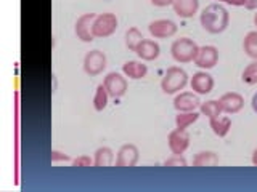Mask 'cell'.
I'll return each instance as SVG.
<instances>
[{
  "instance_id": "obj_1",
  "label": "cell",
  "mask_w": 257,
  "mask_h": 192,
  "mask_svg": "<svg viewBox=\"0 0 257 192\" xmlns=\"http://www.w3.org/2000/svg\"><path fill=\"white\" fill-rule=\"evenodd\" d=\"M201 26L209 34H220L228 28L230 22V13L228 10L220 4H209L199 16Z\"/></svg>"
},
{
  "instance_id": "obj_2",
  "label": "cell",
  "mask_w": 257,
  "mask_h": 192,
  "mask_svg": "<svg viewBox=\"0 0 257 192\" xmlns=\"http://www.w3.org/2000/svg\"><path fill=\"white\" fill-rule=\"evenodd\" d=\"M187 84H188L187 70L179 66H172L166 70L163 80H161V90L166 94H175L180 90H183Z\"/></svg>"
},
{
  "instance_id": "obj_3",
  "label": "cell",
  "mask_w": 257,
  "mask_h": 192,
  "mask_svg": "<svg viewBox=\"0 0 257 192\" xmlns=\"http://www.w3.org/2000/svg\"><path fill=\"white\" fill-rule=\"evenodd\" d=\"M198 50H199L198 44L188 37H180V38L174 40L172 46H171L172 58L180 64H187V62L195 61Z\"/></svg>"
},
{
  "instance_id": "obj_4",
  "label": "cell",
  "mask_w": 257,
  "mask_h": 192,
  "mask_svg": "<svg viewBox=\"0 0 257 192\" xmlns=\"http://www.w3.org/2000/svg\"><path fill=\"white\" fill-rule=\"evenodd\" d=\"M117 29V18L114 13H100L95 16L92 32L95 38H104L109 37Z\"/></svg>"
},
{
  "instance_id": "obj_5",
  "label": "cell",
  "mask_w": 257,
  "mask_h": 192,
  "mask_svg": "<svg viewBox=\"0 0 257 192\" xmlns=\"http://www.w3.org/2000/svg\"><path fill=\"white\" fill-rule=\"evenodd\" d=\"M106 54L100 50H90L84 58V70L88 76H100L106 69Z\"/></svg>"
},
{
  "instance_id": "obj_6",
  "label": "cell",
  "mask_w": 257,
  "mask_h": 192,
  "mask_svg": "<svg viewBox=\"0 0 257 192\" xmlns=\"http://www.w3.org/2000/svg\"><path fill=\"white\" fill-rule=\"evenodd\" d=\"M103 85L112 98H120L127 92V78L119 72H108L103 80Z\"/></svg>"
},
{
  "instance_id": "obj_7",
  "label": "cell",
  "mask_w": 257,
  "mask_h": 192,
  "mask_svg": "<svg viewBox=\"0 0 257 192\" xmlns=\"http://www.w3.org/2000/svg\"><path fill=\"white\" fill-rule=\"evenodd\" d=\"M96 13H84L80 14L77 21H76V26H74V32L79 40H82L85 44H90L93 37V32H92V26H93V20H95Z\"/></svg>"
},
{
  "instance_id": "obj_8",
  "label": "cell",
  "mask_w": 257,
  "mask_h": 192,
  "mask_svg": "<svg viewBox=\"0 0 257 192\" xmlns=\"http://www.w3.org/2000/svg\"><path fill=\"white\" fill-rule=\"evenodd\" d=\"M193 62H195L199 69H204V70L212 69L215 64L219 62V50H217L214 45L199 46L198 54Z\"/></svg>"
},
{
  "instance_id": "obj_9",
  "label": "cell",
  "mask_w": 257,
  "mask_h": 192,
  "mask_svg": "<svg viewBox=\"0 0 257 192\" xmlns=\"http://www.w3.org/2000/svg\"><path fill=\"white\" fill-rule=\"evenodd\" d=\"M140 157L139 148L135 144H124L120 146L116 156V166L117 168H132L137 165Z\"/></svg>"
},
{
  "instance_id": "obj_10",
  "label": "cell",
  "mask_w": 257,
  "mask_h": 192,
  "mask_svg": "<svg viewBox=\"0 0 257 192\" xmlns=\"http://www.w3.org/2000/svg\"><path fill=\"white\" fill-rule=\"evenodd\" d=\"M167 141H169V149H171L172 154L182 156L190 146V134L187 130L175 128V130H172L171 133H169Z\"/></svg>"
},
{
  "instance_id": "obj_11",
  "label": "cell",
  "mask_w": 257,
  "mask_h": 192,
  "mask_svg": "<svg viewBox=\"0 0 257 192\" xmlns=\"http://www.w3.org/2000/svg\"><path fill=\"white\" fill-rule=\"evenodd\" d=\"M190 85H191V90L196 94H207V93H211L214 88V78L209 72L198 70L193 74Z\"/></svg>"
},
{
  "instance_id": "obj_12",
  "label": "cell",
  "mask_w": 257,
  "mask_h": 192,
  "mask_svg": "<svg viewBox=\"0 0 257 192\" xmlns=\"http://www.w3.org/2000/svg\"><path fill=\"white\" fill-rule=\"evenodd\" d=\"M148 30L155 38H169L175 36L177 24L172 20H156L150 22Z\"/></svg>"
},
{
  "instance_id": "obj_13",
  "label": "cell",
  "mask_w": 257,
  "mask_h": 192,
  "mask_svg": "<svg viewBox=\"0 0 257 192\" xmlns=\"http://www.w3.org/2000/svg\"><path fill=\"white\" fill-rule=\"evenodd\" d=\"M220 102V108L222 112L225 114H236L244 106V98L236 92H230V93H225L219 98Z\"/></svg>"
},
{
  "instance_id": "obj_14",
  "label": "cell",
  "mask_w": 257,
  "mask_h": 192,
  "mask_svg": "<svg viewBox=\"0 0 257 192\" xmlns=\"http://www.w3.org/2000/svg\"><path fill=\"white\" fill-rule=\"evenodd\" d=\"M201 106L199 98L195 94V92H182L174 98V108L177 112H188V110H196V108Z\"/></svg>"
},
{
  "instance_id": "obj_15",
  "label": "cell",
  "mask_w": 257,
  "mask_h": 192,
  "mask_svg": "<svg viewBox=\"0 0 257 192\" xmlns=\"http://www.w3.org/2000/svg\"><path fill=\"white\" fill-rule=\"evenodd\" d=\"M135 53L142 61H155V60H158V56L161 53V46L158 42H155V40L143 38L140 45L137 46Z\"/></svg>"
},
{
  "instance_id": "obj_16",
  "label": "cell",
  "mask_w": 257,
  "mask_h": 192,
  "mask_svg": "<svg viewBox=\"0 0 257 192\" xmlns=\"http://www.w3.org/2000/svg\"><path fill=\"white\" fill-rule=\"evenodd\" d=\"M174 13L180 18H193L199 10V0H174Z\"/></svg>"
},
{
  "instance_id": "obj_17",
  "label": "cell",
  "mask_w": 257,
  "mask_h": 192,
  "mask_svg": "<svg viewBox=\"0 0 257 192\" xmlns=\"http://www.w3.org/2000/svg\"><path fill=\"white\" fill-rule=\"evenodd\" d=\"M122 72L128 78L140 80L148 74V68H147V64H143L142 61H127L122 64Z\"/></svg>"
},
{
  "instance_id": "obj_18",
  "label": "cell",
  "mask_w": 257,
  "mask_h": 192,
  "mask_svg": "<svg viewBox=\"0 0 257 192\" xmlns=\"http://www.w3.org/2000/svg\"><path fill=\"white\" fill-rule=\"evenodd\" d=\"M112 160H114V152L108 146H101L95 150L93 154V166L98 168H108L112 165Z\"/></svg>"
},
{
  "instance_id": "obj_19",
  "label": "cell",
  "mask_w": 257,
  "mask_h": 192,
  "mask_svg": "<svg viewBox=\"0 0 257 192\" xmlns=\"http://www.w3.org/2000/svg\"><path fill=\"white\" fill-rule=\"evenodd\" d=\"M215 165H219V156L212 150H201L193 157V166L196 168H203V166L212 168Z\"/></svg>"
},
{
  "instance_id": "obj_20",
  "label": "cell",
  "mask_w": 257,
  "mask_h": 192,
  "mask_svg": "<svg viewBox=\"0 0 257 192\" xmlns=\"http://www.w3.org/2000/svg\"><path fill=\"white\" fill-rule=\"evenodd\" d=\"M209 124H211L212 132L219 136V138H223L227 136L230 128H231V120L227 116H219V117H214V118H209Z\"/></svg>"
},
{
  "instance_id": "obj_21",
  "label": "cell",
  "mask_w": 257,
  "mask_h": 192,
  "mask_svg": "<svg viewBox=\"0 0 257 192\" xmlns=\"http://www.w3.org/2000/svg\"><path fill=\"white\" fill-rule=\"evenodd\" d=\"M199 118V114L196 110H188V112H179L175 116V126L180 130H187L190 125H193Z\"/></svg>"
},
{
  "instance_id": "obj_22",
  "label": "cell",
  "mask_w": 257,
  "mask_h": 192,
  "mask_svg": "<svg viewBox=\"0 0 257 192\" xmlns=\"http://www.w3.org/2000/svg\"><path fill=\"white\" fill-rule=\"evenodd\" d=\"M199 110H201V114L206 116L207 118H214V117L222 116V108H220L219 100H209L206 102H201Z\"/></svg>"
},
{
  "instance_id": "obj_23",
  "label": "cell",
  "mask_w": 257,
  "mask_h": 192,
  "mask_svg": "<svg viewBox=\"0 0 257 192\" xmlns=\"http://www.w3.org/2000/svg\"><path fill=\"white\" fill-rule=\"evenodd\" d=\"M243 50L249 58L257 60V30L247 32L243 40Z\"/></svg>"
},
{
  "instance_id": "obj_24",
  "label": "cell",
  "mask_w": 257,
  "mask_h": 192,
  "mask_svg": "<svg viewBox=\"0 0 257 192\" xmlns=\"http://www.w3.org/2000/svg\"><path fill=\"white\" fill-rule=\"evenodd\" d=\"M143 34H142V30L139 28H131V29H127L125 32V46L128 48L131 52H135L137 50V46L140 45V42L143 40Z\"/></svg>"
},
{
  "instance_id": "obj_25",
  "label": "cell",
  "mask_w": 257,
  "mask_h": 192,
  "mask_svg": "<svg viewBox=\"0 0 257 192\" xmlns=\"http://www.w3.org/2000/svg\"><path fill=\"white\" fill-rule=\"evenodd\" d=\"M108 100H109V93L106 92L103 84H100L95 90V96H93V108L96 110H103L108 106Z\"/></svg>"
},
{
  "instance_id": "obj_26",
  "label": "cell",
  "mask_w": 257,
  "mask_h": 192,
  "mask_svg": "<svg viewBox=\"0 0 257 192\" xmlns=\"http://www.w3.org/2000/svg\"><path fill=\"white\" fill-rule=\"evenodd\" d=\"M241 78H243V82L247 84V85L257 84V60H254L252 62H249L247 66L244 68L243 74H241Z\"/></svg>"
},
{
  "instance_id": "obj_27",
  "label": "cell",
  "mask_w": 257,
  "mask_h": 192,
  "mask_svg": "<svg viewBox=\"0 0 257 192\" xmlns=\"http://www.w3.org/2000/svg\"><path fill=\"white\" fill-rule=\"evenodd\" d=\"M164 166H187V160H185L183 156H179V154H172V157H169L166 162H164Z\"/></svg>"
},
{
  "instance_id": "obj_28",
  "label": "cell",
  "mask_w": 257,
  "mask_h": 192,
  "mask_svg": "<svg viewBox=\"0 0 257 192\" xmlns=\"http://www.w3.org/2000/svg\"><path fill=\"white\" fill-rule=\"evenodd\" d=\"M93 165V158L88 156H79L72 160V166L76 168H84V166H92Z\"/></svg>"
},
{
  "instance_id": "obj_29",
  "label": "cell",
  "mask_w": 257,
  "mask_h": 192,
  "mask_svg": "<svg viewBox=\"0 0 257 192\" xmlns=\"http://www.w3.org/2000/svg\"><path fill=\"white\" fill-rule=\"evenodd\" d=\"M58 160H71V158H69V156L63 154V152L52 150V162H58Z\"/></svg>"
},
{
  "instance_id": "obj_30",
  "label": "cell",
  "mask_w": 257,
  "mask_h": 192,
  "mask_svg": "<svg viewBox=\"0 0 257 192\" xmlns=\"http://www.w3.org/2000/svg\"><path fill=\"white\" fill-rule=\"evenodd\" d=\"M151 4L155 6H169L174 4V0H151Z\"/></svg>"
},
{
  "instance_id": "obj_31",
  "label": "cell",
  "mask_w": 257,
  "mask_h": 192,
  "mask_svg": "<svg viewBox=\"0 0 257 192\" xmlns=\"http://www.w3.org/2000/svg\"><path fill=\"white\" fill-rule=\"evenodd\" d=\"M243 6L247 10H257V0H243Z\"/></svg>"
},
{
  "instance_id": "obj_32",
  "label": "cell",
  "mask_w": 257,
  "mask_h": 192,
  "mask_svg": "<svg viewBox=\"0 0 257 192\" xmlns=\"http://www.w3.org/2000/svg\"><path fill=\"white\" fill-rule=\"evenodd\" d=\"M219 2H225V4L235 5V6H243V0H219Z\"/></svg>"
},
{
  "instance_id": "obj_33",
  "label": "cell",
  "mask_w": 257,
  "mask_h": 192,
  "mask_svg": "<svg viewBox=\"0 0 257 192\" xmlns=\"http://www.w3.org/2000/svg\"><path fill=\"white\" fill-rule=\"evenodd\" d=\"M251 106H252V110L257 114V93L252 94V100H251Z\"/></svg>"
},
{
  "instance_id": "obj_34",
  "label": "cell",
  "mask_w": 257,
  "mask_h": 192,
  "mask_svg": "<svg viewBox=\"0 0 257 192\" xmlns=\"http://www.w3.org/2000/svg\"><path fill=\"white\" fill-rule=\"evenodd\" d=\"M252 164L257 166V149H254V152H252Z\"/></svg>"
},
{
  "instance_id": "obj_35",
  "label": "cell",
  "mask_w": 257,
  "mask_h": 192,
  "mask_svg": "<svg viewBox=\"0 0 257 192\" xmlns=\"http://www.w3.org/2000/svg\"><path fill=\"white\" fill-rule=\"evenodd\" d=\"M254 24H255V26H257V13L254 14Z\"/></svg>"
}]
</instances>
